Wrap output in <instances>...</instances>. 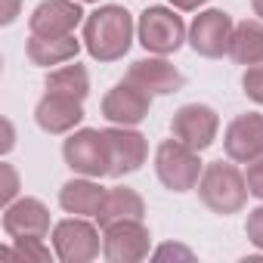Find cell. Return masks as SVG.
<instances>
[{"label":"cell","mask_w":263,"mask_h":263,"mask_svg":"<svg viewBox=\"0 0 263 263\" xmlns=\"http://www.w3.org/2000/svg\"><path fill=\"white\" fill-rule=\"evenodd\" d=\"M134 16L118 4H105L84 19V47L96 62H118L134 44Z\"/></svg>","instance_id":"6da1fadb"},{"label":"cell","mask_w":263,"mask_h":263,"mask_svg":"<svg viewBox=\"0 0 263 263\" xmlns=\"http://www.w3.org/2000/svg\"><path fill=\"white\" fill-rule=\"evenodd\" d=\"M198 195L204 201L208 211L220 214V217H229V214H238L248 201V180L245 174L229 161H211L198 180Z\"/></svg>","instance_id":"7a4b0ae2"},{"label":"cell","mask_w":263,"mask_h":263,"mask_svg":"<svg viewBox=\"0 0 263 263\" xmlns=\"http://www.w3.org/2000/svg\"><path fill=\"white\" fill-rule=\"evenodd\" d=\"M155 171L158 180L171 189V192H189L198 186L204 167L198 161V152L189 149L180 140H164L155 152Z\"/></svg>","instance_id":"3957f363"},{"label":"cell","mask_w":263,"mask_h":263,"mask_svg":"<svg viewBox=\"0 0 263 263\" xmlns=\"http://www.w3.org/2000/svg\"><path fill=\"white\" fill-rule=\"evenodd\" d=\"M137 34H140V44L155 56H171L183 47V41H189L183 19L171 7H149L140 16Z\"/></svg>","instance_id":"277c9868"},{"label":"cell","mask_w":263,"mask_h":263,"mask_svg":"<svg viewBox=\"0 0 263 263\" xmlns=\"http://www.w3.org/2000/svg\"><path fill=\"white\" fill-rule=\"evenodd\" d=\"M62 158L81 177H93V180L108 177V146L102 130H93V127L71 130L62 146Z\"/></svg>","instance_id":"5b68a950"},{"label":"cell","mask_w":263,"mask_h":263,"mask_svg":"<svg viewBox=\"0 0 263 263\" xmlns=\"http://www.w3.org/2000/svg\"><path fill=\"white\" fill-rule=\"evenodd\" d=\"M53 251L62 263H90L99 257V229L84 217H68L53 226Z\"/></svg>","instance_id":"8992f818"},{"label":"cell","mask_w":263,"mask_h":263,"mask_svg":"<svg viewBox=\"0 0 263 263\" xmlns=\"http://www.w3.org/2000/svg\"><path fill=\"white\" fill-rule=\"evenodd\" d=\"M149 108H152V93L127 78L121 84H115L102 99V118L108 124H118V127L143 124L149 118Z\"/></svg>","instance_id":"52a82bcc"},{"label":"cell","mask_w":263,"mask_h":263,"mask_svg":"<svg viewBox=\"0 0 263 263\" xmlns=\"http://www.w3.org/2000/svg\"><path fill=\"white\" fill-rule=\"evenodd\" d=\"M217 130H220V118L211 105H198V102H189L183 108L174 111V121H171V134L174 140L186 143L189 149L195 152H204L214 146L217 140Z\"/></svg>","instance_id":"ba28073f"},{"label":"cell","mask_w":263,"mask_h":263,"mask_svg":"<svg viewBox=\"0 0 263 263\" xmlns=\"http://www.w3.org/2000/svg\"><path fill=\"white\" fill-rule=\"evenodd\" d=\"M152 235L143 226V220H121L105 226L102 235V254L108 263H140L149 257Z\"/></svg>","instance_id":"9c48e42d"},{"label":"cell","mask_w":263,"mask_h":263,"mask_svg":"<svg viewBox=\"0 0 263 263\" xmlns=\"http://www.w3.org/2000/svg\"><path fill=\"white\" fill-rule=\"evenodd\" d=\"M232 31H235V22L229 19V13H223V10H204L189 25V47L198 56H204V59H220V56L229 53Z\"/></svg>","instance_id":"30bf717a"},{"label":"cell","mask_w":263,"mask_h":263,"mask_svg":"<svg viewBox=\"0 0 263 263\" xmlns=\"http://www.w3.org/2000/svg\"><path fill=\"white\" fill-rule=\"evenodd\" d=\"M105 134V146H108V177H124L134 174L146 164L149 158V143L143 134H137L134 127H118L111 124Z\"/></svg>","instance_id":"8fae6325"},{"label":"cell","mask_w":263,"mask_h":263,"mask_svg":"<svg viewBox=\"0 0 263 263\" xmlns=\"http://www.w3.org/2000/svg\"><path fill=\"white\" fill-rule=\"evenodd\" d=\"M81 19H84V10L78 7V0H44V4L34 7L28 28L31 34H41V37H65V34H74Z\"/></svg>","instance_id":"7c38bea8"},{"label":"cell","mask_w":263,"mask_h":263,"mask_svg":"<svg viewBox=\"0 0 263 263\" xmlns=\"http://www.w3.org/2000/svg\"><path fill=\"white\" fill-rule=\"evenodd\" d=\"M223 146H226V155L238 164H248V161L260 158L263 155V115H257V111L238 115L226 127Z\"/></svg>","instance_id":"4fadbf2b"},{"label":"cell","mask_w":263,"mask_h":263,"mask_svg":"<svg viewBox=\"0 0 263 263\" xmlns=\"http://www.w3.org/2000/svg\"><path fill=\"white\" fill-rule=\"evenodd\" d=\"M4 232L10 238H47L50 232V211L37 198H19L4 208Z\"/></svg>","instance_id":"5bb4252c"},{"label":"cell","mask_w":263,"mask_h":263,"mask_svg":"<svg viewBox=\"0 0 263 263\" xmlns=\"http://www.w3.org/2000/svg\"><path fill=\"white\" fill-rule=\"evenodd\" d=\"M127 81L140 84L143 90H149L152 96H167L183 90L186 78L180 74V68L174 62H167L164 56H149V59H137L127 71Z\"/></svg>","instance_id":"9a60e30c"},{"label":"cell","mask_w":263,"mask_h":263,"mask_svg":"<svg viewBox=\"0 0 263 263\" xmlns=\"http://www.w3.org/2000/svg\"><path fill=\"white\" fill-rule=\"evenodd\" d=\"M34 121L44 134H71V130L84 121V105L81 99L62 96V93H44V99L34 108Z\"/></svg>","instance_id":"2e32d148"},{"label":"cell","mask_w":263,"mask_h":263,"mask_svg":"<svg viewBox=\"0 0 263 263\" xmlns=\"http://www.w3.org/2000/svg\"><path fill=\"white\" fill-rule=\"evenodd\" d=\"M146 217V201L137 189H127V186H115V189H105V198L96 211V223L105 229L111 223H121V220H143Z\"/></svg>","instance_id":"e0dca14e"},{"label":"cell","mask_w":263,"mask_h":263,"mask_svg":"<svg viewBox=\"0 0 263 263\" xmlns=\"http://www.w3.org/2000/svg\"><path fill=\"white\" fill-rule=\"evenodd\" d=\"M105 198V189L99 183H93V177H81V180H68L59 189V204L62 211L74 214V217H96L99 204Z\"/></svg>","instance_id":"ac0fdd59"},{"label":"cell","mask_w":263,"mask_h":263,"mask_svg":"<svg viewBox=\"0 0 263 263\" xmlns=\"http://www.w3.org/2000/svg\"><path fill=\"white\" fill-rule=\"evenodd\" d=\"M25 53H28V59H31L34 65L50 68V65L71 62V59L81 53V41H78L74 34H65V37H41V34H31Z\"/></svg>","instance_id":"d6986e66"},{"label":"cell","mask_w":263,"mask_h":263,"mask_svg":"<svg viewBox=\"0 0 263 263\" xmlns=\"http://www.w3.org/2000/svg\"><path fill=\"white\" fill-rule=\"evenodd\" d=\"M229 56L238 65H257L263 62V22L260 19H245L232 31Z\"/></svg>","instance_id":"ffe728a7"},{"label":"cell","mask_w":263,"mask_h":263,"mask_svg":"<svg viewBox=\"0 0 263 263\" xmlns=\"http://www.w3.org/2000/svg\"><path fill=\"white\" fill-rule=\"evenodd\" d=\"M47 90L84 102L87 93H90V74H87V68L78 65V62H74V65H62V68H56V71L47 74Z\"/></svg>","instance_id":"44dd1931"},{"label":"cell","mask_w":263,"mask_h":263,"mask_svg":"<svg viewBox=\"0 0 263 263\" xmlns=\"http://www.w3.org/2000/svg\"><path fill=\"white\" fill-rule=\"evenodd\" d=\"M0 263H50L44 238H13V248H0Z\"/></svg>","instance_id":"7402d4cb"},{"label":"cell","mask_w":263,"mask_h":263,"mask_svg":"<svg viewBox=\"0 0 263 263\" xmlns=\"http://www.w3.org/2000/svg\"><path fill=\"white\" fill-rule=\"evenodd\" d=\"M241 87H245V96L248 99H254L257 105H263V62L248 65V71L241 78Z\"/></svg>","instance_id":"603a6c76"},{"label":"cell","mask_w":263,"mask_h":263,"mask_svg":"<svg viewBox=\"0 0 263 263\" xmlns=\"http://www.w3.org/2000/svg\"><path fill=\"white\" fill-rule=\"evenodd\" d=\"M0 177H4V186H0V204H13L16 201V195H19V174H16V167L13 164H0Z\"/></svg>","instance_id":"cb8c5ba5"},{"label":"cell","mask_w":263,"mask_h":263,"mask_svg":"<svg viewBox=\"0 0 263 263\" xmlns=\"http://www.w3.org/2000/svg\"><path fill=\"white\" fill-rule=\"evenodd\" d=\"M245 180H248V192H251L254 198H260V201H263V155H260V158H254V161H248Z\"/></svg>","instance_id":"d4e9b609"},{"label":"cell","mask_w":263,"mask_h":263,"mask_svg":"<svg viewBox=\"0 0 263 263\" xmlns=\"http://www.w3.org/2000/svg\"><path fill=\"white\" fill-rule=\"evenodd\" d=\"M245 235H248V241H251L254 248H260V251H263V204H260V208H254V211L248 214Z\"/></svg>","instance_id":"484cf974"},{"label":"cell","mask_w":263,"mask_h":263,"mask_svg":"<svg viewBox=\"0 0 263 263\" xmlns=\"http://www.w3.org/2000/svg\"><path fill=\"white\" fill-rule=\"evenodd\" d=\"M19 7H22V0H4V10H0V25H13L16 16H19Z\"/></svg>","instance_id":"4316f807"},{"label":"cell","mask_w":263,"mask_h":263,"mask_svg":"<svg viewBox=\"0 0 263 263\" xmlns=\"http://www.w3.org/2000/svg\"><path fill=\"white\" fill-rule=\"evenodd\" d=\"M164 257H192V251L177 248V245H164V248H158V251H155V260H164Z\"/></svg>","instance_id":"83f0119b"},{"label":"cell","mask_w":263,"mask_h":263,"mask_svg":"<svg viewBox=\"0 0 263 263\" xmlns=\"http://www.w3.org/2000/svg\"><path fill=\"white\" fill-rule=\"evenodd\" d=\"M174 4V10H183V13H192V10H198V7H204L208 0H171Z\"/></svg>","instance_id":"f1b7e54d"},{"label":"cell","mask_w":263,"mask_h":263,"mask_svg":"<svg viewBox=\"0 0 263 263\" xmlns=\"http://www.w3.org/2000/svg\"><path fill=\"white\" fill-rule=\"evenodd\" d=\"M16 146V134H13V124L4 118V152H10Z\"/></svg>","instance_id":"f546056e"},{"label":"cell","mask_w":263,"mask_h":263,"mask_svg":"<svg viewBox=\"0 0 263 263\" xmlns=\"http://www.w3.org/2000/svg\"><path fill=\"white\" fill-rule=\"evenodd\" d=\"M251 7H254V16L263 22V0H251Z\"/></svg>","instance_id":"4dcf8cb0"},{"label":"cell","mask_w":263,"mask_h":263,"mask_svg":"<svg viewBox=\"0 0 263 263\" xmlns=\"http://www.w3.org/2000/svg\"><path fill=\"white\" fill-rule=\"evenodd\" d=\"M78 4H99V0H78Z\"/></svg>","instance_id":"1f68e13d"}]
</instances>
